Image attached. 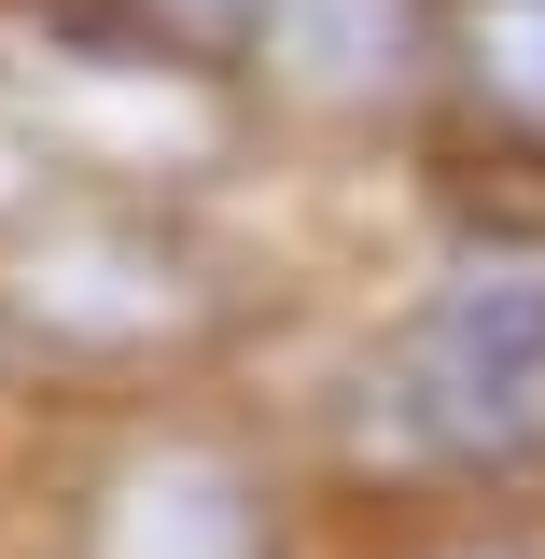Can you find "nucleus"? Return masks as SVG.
<instances>
[{"instance_id":"nucleus-1","label":"nucleus","mask_w":545,"mask_h":559,"mask_svg":"<svg viewBox=\"0 0 545 559\" xmlns=\"http://www.w3.org/2000/svg\"><path fill=\"white\" fill-rule=\"evenodd\" d=\"M28 308L57 322V336H154V322H182V266L112 224V238H57L43 266H28Z\"/></svg>"},{"instance_id":"nucleus-2","label":"nucleus","mask_w":545,"mask_h":559,"mask_svg":"<svg viewBox=\"0 0 545 559\" xmlns=\"http://www.w3.org/2000/svg\"><path fill=\"white\" fill-rule=\"evenodd\" d=\"M252 14H266V57L322 98L392 84V43H406V0H252Z\"/></svg>"},{"instance_id":"nucleus-3","label":"nucleus","mask_w":545,"mask_h":559,"mask_svg":"<svg viewBox=\"0 0 545 559\" xmlns=\"http://www.w3.org/2000/svg\"><path fill=\"white\" fill-rule=\"evenodd\" d=\"M112 559H252V518H238V489L210 476V462H168V476L127 489Z\"/></svg>"},{"instance_id":"nucleus-4","label":"nucleus","mask_w":545,"mask_h":559,"mask_svg":"<svg viewBox=\"0 0 545 559\" xmlns=\"http://www.w3.org/2000/svg\"><path fill=\"white\" fill-rule=\"evenodd\" d=\"M462 43H476V98L489 112H518V127H545V0H462Z\"/></svg>"}]
</instances>
